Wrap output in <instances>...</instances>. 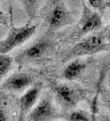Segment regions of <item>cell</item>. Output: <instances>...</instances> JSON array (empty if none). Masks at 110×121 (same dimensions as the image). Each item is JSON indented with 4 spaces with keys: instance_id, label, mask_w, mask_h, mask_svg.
I'll use <instances>...</instances> for the list:
<instances>
[{
    "instance_id": "obj_1",
    "label": "cell",
    "mask_w": 110,
    "mask_h": 121,
    "mask_svg": "<svg viewBox=\"0 0 110 121\" xmlns=\"http://www.w3.org/2000/svg\"><path fill=\"white\" fill-rule=\"evenodd\" d=\"M105 51H109V50H107V42H106V28H103L82 38L76 44H74L70 48V51L64 55V60L78 59L80 56H89Z\"/></svg>"
},
{
    "instance_id": "obj_2",
    "label": "cell",
    "mask_w": 110,
    "mask_h": 121,
    "mask_svg": "<svg viewBox=\"0 0 110 121\" xmlns=\"http://www.w3.org/2000/svg\"><path fill=\"white\" fill-rule=\"evenodd\" d=\"M36 24L27 23L19 27H11L8 35L4 39L0 40V54L1 55H8L9 51H12L13 48L19 47L20 44L27 42L28 39L35 34L36 31Z\"/></svg>"
},
{
    "instance_id": "obj_3",
    "label": "cell",
    "mask_w": 110,
    "mask_h": 121,
    "mask_svg": "<svg viewBox=\"0 0 110 121\" xmlns=\"http://www.w3.org/2000/svg\"><path fill=\"white\" fill-rule=\"evenodd\" d=\"M102 28V16L94 9H91L89 5L83 3L82 8V15L79 19V31L78 36H87V35L97 32Z\"/></svg>"
},
{
    "instance_id": "obj_4",
    "label": "cell",
    "mask_w": 110,
    "mask_h": 121,
    "mask_svg": "<svg viewBox=\"0 0 110 121\" xmlns=\"http://www.w3.org/2000/svg\"><path fill=\"white\" fill-rule=\"evenodd\" d=\"M74 22L71 12L63 1H54L52 8L47 15V24L52 30H58L64 26H70Z\"/></svg>"
},
{
    "instance_id": "obj_5",
    "label": "cell",
    "mask_w": 110,
    "mask_h": 121,
    "mask_svg": "<svg viewBox=\"0 0 110 121\" xmlns=\"http://www.w3.org/2000/svg\"><path fill=\"white\" fill-rule=\"evenodd\" d=\"M52 43L50 39L47 38H40L35 43H32L30 47H27L21 52H19L15 58L16 62L19 63H27V62H34V60L40 59L43 55H46L47 52L51 50Z\"/></svg>"
},
{
    "instance_id": "obj_6",
    "label": "cell",
    "mask_w": 110,
    "mask_h": 121,
    "mask_svg": "<svg viewBox=\"0 0 110 121\" xmlns=\"http://www.w3.org/2000/svg\"><path fill=\"white\" fill-rule=\"evenodd\" d=\"M54 91H55L56 101L66 109H71L74 106H76V104L82 98V93L78 89H75L74 86L67 85V83L55 85Z\"/></svg>"
},
{
    "instance_id": "obj_7",
    "label": "cell",
    "mask_w": 110,
    "mask_h": 121,
    "mask_svg": "<svg viewBox=\"0 0 110 121\" xmlns=\"http://www.w3.org/2000/svg\"><path fill=\"white\" fill-rule=\"evenodd\" d=\"M59 117L60 114L54 108L50 97L40 99L28 113L30 121H52L55 118H59Z\"/></svg>"
},
{
    "instance_id": "obj_8",
    "label": "cell",
    "mask_w": 110,
    "mask_h": 121,
    "mask_svg": "<svg viewBox=\"0 0 110 121\" xmlns=\"http://www.w3.org/2000/svg\"><path fill=\"white\" fill-rule=\"evenodd\" d=\"M34 85V78L27 73H16L8 77L0 85L4 91H25Z\"/></svg>"
},
{
    "instance_id": "obj_9",
    "label": "cell",
    "mask_w": 110,
    "mask_h": 121,
    "mask_svg": "<svg viewBox=\"0 0 110 121\" xmlns=\"http://www.w3.org/2000/svg\"><path fill=\"white\" fill-rule=\"evenodd\" d=\"M40 90H42V85L40 83H35L31 87H28L20 95V98H19V106H20L21 114H28L31 112V109L38 104Z\"/></svg>"
},
{
    "instance_id": "obj_10",
    "label": "cell",
    "mask_w": 110,
    "mask_h": 121,
    "mask_svg": "<svg viewBox=\"0 0 110 121\" xmlns=\"http://www.w3.org/2000/svg\"><path fill=\"white\" fill-rule=\"evenodd\" d=\"M87 67L86 62H82L79 59H72L67 63V66L62 71V78H64L66 81H72L80 77V74L85 71V69Z\"/></svg>"
},
{
    "instance_id": "obj_11",
    "label": "cell",
    "mask_w": 110,
    "mask_h": 121,
    "mask_svg": "<svg viewBox=\"0 0 110 121\" xmlns=\"http://www.w3.org/2000/svg\"><path fill=\"white\" fill-rule=\"evenodd\" d=\"M67 121H91V113L86 112V110H71L66 117Z\"/></svg>"
},
{
    "instance_id": "obj_12",
    "label": "cell",
    "mask_w": 110,
    "mask_h": 121,
    "mask_svg": "<svg viewBox=\"0 0 110 121\" xmlns=\"http://www.w3.org/2000/svg\"><path fill=\"white\" fill-rule=\"evenodd\" d=\"M12 63H13V59L9 55H1L0 54V82L4 78L5 74L11 70Z\"/></svg>"
},
{
    "instance_id": "obj_13",
    "label": "cell",
    "mask_w": 110,
    "mask_h": 121,
    "mask_svg": "<svg viewBox=\"0 0 110 121\" xmlns=\"http://www.w3.org/2000/svg\"><path fill=\"white\" fill-rule=\"evenodd\" d=\"M86 4L90 5V8L94 9V11L98 12L99 15L105 11V8H107V1H105V0H90Z\"/></svg>"
},
{
    "instance_id": "obj_14",
    "label": "cell",
    "mask_w": 110,
    "mask_h": 121,
    "mask_svg": "<svg viewBox=\"0 0 110 121\" xmlns=\"http://www.w3.org/2000/svg\"><path fill=\"white\" fill-rule=\"evenodd\" d=\"M21 4L25 7V11L28 12L30 17H32V16H34V13H35V9L38 8L36 5H38L39 3H38V1H23Z\"/></svg>"
},
{
    "instance_id": "obj_15",
    "label": "cell",
    "mask_w": 110,
    "mask_h": 121,
    "mask_svg": "<svg viewBox=\"0 0 110 121\" xmlns=\"http://www.w3.org/2000/svg\"><path fill=\"white\" fill-rule=\"evenodd\" d=\"M95 114H97V95L94 97L93 104H91V121H95Z\"/></svg>"
},
{
    "instance_id": "obj_16",
    "label": "cell",
    "mask_w": 110,
    "mask_h": 121,
    "mask_svg": "<svg viewBox=\"0 0 110 121\" xmlns=\"http://www.w3.org/2000/svg\"><path fill=\"white\" fill-rule=\"evenodd\" d=\"M107 8L110 11V1H107ZM106 42H107V50L110 51V24L106 28Z\"/></svg>"
},
{
    "instance_id": "obj_17",
    "label": "cell",
    "mask_w": 110,
    "mask_h": 121,
    "mask_svg": "<svg viewBox=\"0 0 110 121\" xmlns=\"http://www.w3.org/2000/svg\"><path fill=\"white\" fill-rule=\"evenodd\" d=\"M0 121H8V117L3 109H0Z\"/></svg>"
},
{
    "instance_id": "obj_18",
    "label": "cell",
    "mask_w": 110,
    "mask_h": 121,
    "mask_svg": "<svg viewBox=\"0 0 110 121\" xmlns=\"http://www.w3.org/2000/svg\"><path fill=\"white\" fill-rule=\"evenodd\" d=\"M3 19H4V13L0 11V22H3Z\"/></svg>"
},
{
    "instance_id": "obj_19",
    "label": "cell",
    "mask_w": 110,
    "mask_h": 121,
    "mask_svg": "<svg viewBox=\"0 0 110 121\" xmlns=\"http://www.w3.org/2000/svg\"><path fill=\"white\" fill-rule=\"evenodd\" d=\"M107 108L110 110V93H109V98H107Z\"/></svg>"
}]
</instances>
